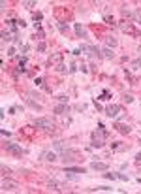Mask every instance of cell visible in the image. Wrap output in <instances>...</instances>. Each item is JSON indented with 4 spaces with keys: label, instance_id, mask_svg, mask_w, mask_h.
<instances>
[{
    "label": "cell",
    "instance_id": "6da1fadb",
    "mask_svg": "<svg viewBox=\"0 0 141 194\" xmlns=\"http://www.w3.org/2000/svg\"><path fill=\"white\" fill-rule=\"evenodd\" d=\"M34 126L40 128V130H44V132H55V123L51 119H47V117H40L34 121Z\"/></svg>",
    "mask_w": 141,
    "mask_h": 194
},
{
    "label": "cell",
    "instance_id": "7a4b0ae2",
    "mask_svg": "<svg viewBox=\"0 0 141 194\" xmlns=\"http://www.w3.org/2000/svg\"><path fill=\"white\" fill-rule=\"evenodd\" d=\"M4 149L8 151V153L15 155V156H21V155L25 153V151H23V147H21L19 143H13V141H10V140H8V141H4Z\"/></svg>",
    "mask_w": 141,
    "mask_h": 194
},
{
    "label": "cell",
    "instance_id": "3957f363",
    "mask_svg": "<svg viewBox=\"0 0 141 194\" xmlns=\"http://www.w3.org/2000/svg\"><path fill=\"white\" fill-rule=\"evenodd\" d=\"M118 113H121V106L118 104H109L107 107H105V115H107L109 119H117Z\"/></svg>",
    "mask_w": 141,
    "mask_h": 194
},
{
    "label": "cell",
    "instance_id": "277c9868",
    "mask_svg": "<svg viewBox=\"0 0 141 194\" xmlns=\"http://www.w3.org/2000/svg\"><path fill=\"white\" fill-rule=\"evenodd\" d=\"M60 160L64 162V164H66V162H68V164H70V162H75V160H77V159H75V151H72V149L62 151V153H60Z\"/></svg>",
    "mask_w": 141,
    "mask_h": 194
},
{
    "label": "cell",
    "instance_id": "5b68a950",
    "mask_svg": "<svg viewBox=\"0 0 141 194\" xmlns=\"http://www.w3.org/2000/svg\"><path fill=\"white\" fill-rule=\"evenodd\" d=\"M19 189V185L15 181H10V179H4L2 181V190L4 192H11V190H17Z\"/></svg>",
    "mask_w": 141,
    "mask_h": 194
},
{
    "label": "cell",
    "instance_id": "8992f818",
    "mask_svg": "<svg viewBox=\"0 0 141 194\" xmlns=\"http://www.w3.org/2000/svg\"><path fill=\"white\" fill-rule=\"evenodd\" d=\"M90 170H94V171H107L109 166L105 162H100V160H92L90 162Z\"/></svg>",
    "mask_w": 141,
    "mask_h": 194
},
{
    "label": "cell",
    "instance_id": "52a82bcc",
    "mask_svg": "<svg viewBox=\"0 0 141 194\" xmlns=\"http://www.w3.org/2000/svg\"><path fill=\"white\" fill-rule=\"evenodd\" d=\"M118 26H121V30H124V32H128V34H134V36H139V32H137L136 28L132 26V23H126V21H124V23H121V25H118Z\"/></svg>",
    "mask_w": 141,
    "mask_h": 194
},
{
    "label": "cell",
    "instance_id": "ba28073f",
    "mask_svg": "<svg viewBox=\"0 0 141 194\" xmlns=\"http://www.w3.org/2000/svg\"><path fill=\"white\" fill-rule=\"evenodd\" d=\"M56 115H66L70 113V106L68 104H58V106H55V109H53Z\"/></svg>",
    "mask_w": 141,
    "mask_h": 194
},
{
    "label": "cell",
    "instance_id": "9c48e42d",
    "mask_svg": "<svg viewBox=\"0 0 141 194\" xmlns=\"http://www.w3.org/2000/svg\"><path fill=\"white\" fill-rule=\"evenodd\" d=\"M74 30H75V34L79 36V38H88V32L85 30V26H81L79 23H75V25H74Z\"/></svg>",
    "mask_w": 141,
    "mask_h": 194
},
{
    "label": "cell",
    "instance_id": "30bf717a",
    "mask_svg": "<svg viewBox=\"0 0 141 194\" xmlns=\"http://www.w3.org/2000/svg\"><path fill=\"white\" fill-rule=\"evenodd\" d=\"M58 156H56L53 151H44L41 153V160H47V162H53V160H56Z\"/></svg>",
    "mask_w": 141,
    "mask_h": 194
},
{
    "label": "cell",
    "instance_id": "8fae6325",
    "mask_svg": "<svg viewBox=\"0 0 141 194\" xmlns=\"http://www.w3.org/2000/svg\"><path fill=\"white\" fill-rule=\"evenodd\" d=\"M6 26H8V30L11 32V34H17V21H13V19H8L6 21Z\"/></svg>",
    "mask_w": 141,
    "mask_h": 194
},
{
    "label": "cell",
    "instance_id": "7c38bea8",
    "mask_svg": "<svg viewBox=\"0 0 141 194\" xmlns=\"http://www.w3.org/2000/svg\"><path fill=\"white\" fill-rule=\"evenodd\" d=\"M115 128H117L121 134H130V130H132V128H130L128 125H124V123H115Z\"/></svg>",
    "mask_w": 141,
    "mask_h": 194
},
{
    "label": "cell",
    "instance_id": "4fadbf2b",
    "mask_svg": "<svg viewBox=\"0 0 141 194\" xmlns=\"http://www.w3.org/2000/svg\"><path fill=\"white\" fill-rule=\"evenodd\" d=\"M118 45V42H117V38L115 36H107L105 38V47H111V49H115Z\"/></svg>",
    "mask_w": 141,
    "mask_h": 194
},
{
    "label": "cell",
    "instance_id": "5bb4252c",
    "mask_svg": "<svg viewBox=\"0 0 141 194\" xmlns=\"http://www.w3.org/2000/svg\"><path fill=\"white\" fill-rule=\"evenodd\" d=\"M102 57L104 59H115V53H113L111 47H104L102 49Z\"/></svg>",
    "mask_w": 141,
    "mask_h": 194
},
{
    "label": "cell",
    "instance_id": "9a60e30c",
    "mask_svg": "<svg viewBox=\"0 0 141 194\" xmlns=\"http://www.w3.org/2000/svg\"><path fill=\"white\" fill-rule=\"evenodd\" d=\"M17 34H11L10 30H2V42H10V40H13Z\"/></svg>",
    "mask_w": 141,
    "mask_h": 194
},
{
    "label": "cell",
    "instance_id": "2e32d148",
    "mask_svg": "<svg viewBox=\"0 0 141 194\" xmlns=\"http://www.w3.org/2000/svg\"><path fill=\"white\" fill-rule=\"evenodd\" d=\"M66 171H74V174H85V171H87V170H85V168H77V166H66Z\"/></svg>",
    "mask_w": 141,
    "mask_h": 194
},
{
    "label": "cell",
    "instance_id": "e0dca14e",
    "mask_svg": "<svg viewBox=\"0 0 141 194\" xmlns=\"http://www.w3.org/2000/svg\"><path fill=\"white\" fill-rule=\"evenodd\" d=\"M21 6L26 10H32V8H36V0H25V2H21Z\"/></svg>",
    "mask_w": 141,
    "mask_h": 194
},
{
    "label": "cell",
    "instance_id": "ac0fdd59",
    "mask_svg": "<svg viewBox=\"0 0 141 194\" xmlns=\"http://www.w3.org/2000/svg\"><path fill=\"white\" fill-rule=\"evenodd\" d=\"M56 26H58V30H60L62 34H68V30H70V26L64 23V21H58V23H56Z\"/></svg>",
    "mask_w": 141,
    "mask_h": 194
},
{
    "label": "cell",
    "instance_id": "d6986e66",
    "mask_svg": "<svg viewBox=\"0 0 141 194\" xmlns=\"http://www.w3.org/2000/svg\"><path fill=\"white\" fill-rule=\"evenodd\" d=\"M53 149H55V151H60V153H62V151H66L68 147L64 145V141H55V143H53Z\"/></svg>",
    "mask_w": 141,
    "mask_h": 194
},
{
    "label": "cell",
    "instance_id": "ffe728a7",
    "mask_svg": "<svg viewBox=\"0 0 141 194\" xmlns=\"http://www.w3.org/2000/svg\"><path fill=\"white\" fill-rule=\"evenodd\" d=\"M49 189H51V190H56V192H60V190H62V186L56 183L55 179H51V181H49Z\"/></svg>",
    "mask_w": 141,
    "mask_h": 194
},
{
    "label": "cell",
    "instance_id": "44dd1931",
    "mask_svg": "<svg viewBox=\"0 0 141 194\" xmlns=\"http://www.w3.org/2000/svg\"><path fill=\"white\" fill-rule=\"evenodd\" d=\"M60 60H62V55L56 53V55H53L51 59H49V64H60Z\"/></svg>",
    "mask_w": 141,
    "mask_h": 194
},
{
    "label": "cell",
    "instance_id": "7402d4cb",
    "mask_svg": "<svg viewBox=\"0 0 141 194\" xmlns=\"http://www.w3.org/2000/svg\"><path fill=\"white\" fill-rule=\"evenodd\" d=\"M45 49H47V44H45V42H40V44L36 45V51H38V53H45Z\"/></svg>",
    "mask_w": 141,
    "mask_h": 194
},
{
    "label": "cell",
    "instance_id": "603a6c76",
    "mask_svg": "<svg viewBox=\"0 0 141 194\" xmlns=\"http://www.w3.org/2000/svg\"><path fill=\"white\" fill-rule=\"evenodd\" d=\"M111 147H113V151H124V149H128V145H121L118 141H117V143H113Z\"/></svg>",
    "mask_w": 141,
    "mask_h": 194
},
{
    "label": "cell",
    "instance_id": "cb8c5ba5",
    "mask_svg": "<svg viewBox=\"0 0 141 194\" xmlns=\"http://www.w3.org/2000/svg\"><path fill=\"white\" fill-rule=\"evenodd\" d=\"M132 19H134V21H137V23H141V11H139V10L132 11Z\"/></svg>",
    "mask_w": 141,
    "mask_h": 194
},
{
    "label": "cell",
    "instance_id": "d4e9b609",
    "mask_svg": "<svg viewBox=\"0 0 141 194\" xmlns=\"http://www.w3.org/2000/svg\"><path fill=\"white\" fill-rule=\"evenodd\" d=\"M26 104H28V106H30V107H34V109H41V106H40L38 102H32V100H30V98H26Z\"/></svg>",
    "mask_w": 141,
    "mask_h": 194
},
{
    "label": "cell",
    "instance_id": "484cf974",
    "mask_svg": "<svg viewBox=\"0 0 141 194\" xmlns=\"http://www.w3.org/2000/svg\"><path fill=\"white\" fill-rule=\"evenodd\" d=\"M132 68H134V70H141V57L132 62Z\"/></svg>",
    "mask_w": 141,
    "mask_h": 194
},
{
    "label": "cell",
    "instance_id": "4316f807",
    "mask_svg": "<svg viewBox=\"0 0 141 194\" xmlns=\"http://www.w3.org/2000/svg\"><path fill=\"white\" fill-rule=\"evenodd\" d=\"M56 72H60V74H70V70L64 66V64H58V66H56Z\"/></svg>",
    "mask_w": 141,
    "mask_h": 194
},
{
    "label": "cell",
    "instance_id": "83f0119b",
    "mask_svg": "<svg viewBox=\"0 0 141 194\" xmlns=\"http://www.w3.org/2000/svg\"><path fill=\"white\" fill-rule=\"evenodd\" d=\"M122 98H124V102H126V104H132V102H134V96L130 94V92H124V96H122Z\"/></svg>",
    "mask_w": 141,
    "mask_h": 194
},
{
    "label": "cell",
    "instance_id": "f1b7e54d",
    "mask_svg": "<svg viewBox=\"0 0 141 194\" xmlns=\"http://www.w3.org/2000/svg\"><path fill=\"white\" fill-rule=\"evenodd\" d=\"M56 100H58L60 104H68V96L66 94H58V96H56Z\"/></svg>",
    "mask_w": 141,
    "mask_h": 194
},
{
    "label": "cell",
    "instance_id": "f546056e",
    "mask_svg": "<svg viewBox=\"0 0 141 194\" xmlns=\"http://www.w3.org/2000/svg\"><path fill=\"white\" fill-rule=\"evenodd\" d=\"M104 21H105L107 25H113V23H115V21H113V17H111V15H107V13H104Z\"/></svg>",
    "mask_w": 141,
    "mask_h": 194
},
{
    "label": "cell",
    "instance_id": "4dcf8cb0",
    "mask_svg": "<svg viewBox=\"0 0 141 194\" xmlns=\"http://www.w3.org/2000/svg\"><path fill=\"white\" fill-rule=\"evenodd\" d=\"M77 70H79V66H77L75 62H72V64H70V74H74V72H77Z\"/></svg>",
    "mask_w": 141,
    "mask_h": 194
},
{
    "label": "cell",
    "instance_id": "1f68e13d",
    "mask_svg": "<svg viewBox=\"0 0 141 194\" xmlns=\"http://www.w3.org/2000/svg\"><path fill=\"white\" fill-rule=\"evenodd\" d=\"M117 179H121V181H128V175L121 174V171H117Z\"/></svg>",
    "mask_w": 141,
    "mask_h": 194
},
{
    "label": "cell",
    "instance_id": "d6a6232c",
    "mask_svg": "<svg viewBox=\"0 0 141 194\" xmlns=\"http://www.w3.org/2000/svg\"><path fill=\"white\" fill-rule=\"evenodd\" d=\"M21 51H23V57H26L28 51H30V45H23V47H21Z\"/></svg>",
    "mask_w": 141,
    "mask_h": 194
},
{
    "label": "cell",
    "instance_id": "836d02e7",
    "mask_svg": "<svg viewBox=\"0 0 141 194\" xmlns=\"http://www.w3.org/2000/svg\"><path fill=\"white\" fill-rule=\"evenodd\" d=\"M92 190H104V192H109L111 186H96V189H92Z\"/></svg>",
    "mask_w": 141,
    "mask_h": 194
},
{
    "label": "cell",
    "instance_id": "e575fe53",
    "mask_svg": "<svg viewBox=\"0 0 141 194\" xmlns=\"http://www.w3.org/2000/svg\"><path fill=\"white\" fill-rule=\"evenodd\" d=\"M15 55H17L15 47H10V49H8V57H15Z\"/></svg>",
    "mask_w": 141,
    "mask_h": 194
},
{
    "label": "cell",
    "instance_id": "d590c367",
    "mask_svg": "<svg viewBox=\"0 0 141 194\" xmlns=\"http://www.w3.org/2000/svg\"><path fill=\"white\" fill-rule=\"evenodd\" d=\"M104 177H105V179H111V181H113V179H117V174H104Z\"/></svg>",
    "mask_w": 141,
    "mask_h": 194
},
{
    "label": "cell",
    "instance_id": "8d00e7d4",
    "mask_svg": "<svg viewBox=\"0 0 141 194\" xmlns=\"http://www.w3.org/2000/svg\"><path fill=\"white\" fill-rule=\"evenodd\" d=\"M34 83H36V87H44V79H41V77H36Z\"/></svg>",
    "mask_w": 141,
    "mask_h": 194
},
{
    "label": "cell",
    "instance_id": "74e56055",
    "mask_svg": "<svg viewBox=\"0 0 141 194\" xmlns=\"http://www.w3.org/2000/svg\"><path fill=\"white\" fill-rule=\"evenodd\" d=\"M41 19H44V15H41L40 11H36V13H34V21H41Z\"/></svg>",
    "mask_w": 141,
    "mask_h": 194
},
{
    "label": "cell",
    "instance_id": "f35d334b",
    "mask_svg": "<svg viewBox=\"0 0 141 194\" xmlns=\"http://www.w3.org/2000/svg\"><path fill=\"white\" fill-rule=\"evenodd\" d=\"M17 25H19L21 28H25V26H26V23H25V21H23V19H21V21H17Z\"/></svg>",
    "mask_w": 141,
    "mask_h": 194
},
{
    "label": "cell",
    "instance_id": "ab89813d",
    "mask_svg": "<svg viewBox=\"0 0 141 194\" xmlns=\"http://www.w3.org/2000/svg\"><path fill=\"white\" fill-rule=\"evenodd\" d=\"M72 53H74L75 57H79V55H81V49H79V47H77V49H74V51H72Z\"/></svg>",
    "mask_w": 141,
    "mask_h": 194
},
{
    "label": "cell",
    "instance_id": "60d3db41",
    "mask_svg": "<svg viewBox=\"0 0 141 194\" xmlns=\"http://www.w3.org/2000/svg\"><path fill=\"white\" fill-rule=\"evenodd\" d=\"M136 162H137V164H141V153H137V155H136Z\"/></svg>",
    "mask_w": 141,
    "mask_h": 194
},
{
    "label": "cell",
    "instance_id": "b9f144b4",
    "mask_svg": "<svg viewBox=\"0 0 141 194\" xmlns=\"http://www.w3.org/2000/svg\"><path fill=\"white\" fill-rule=\"evenodd\" d=\"M139 25H141V23H139Z\"/></svg>",
    "mask_w": 141,
    "mask_h": 194
}]
</instances>
